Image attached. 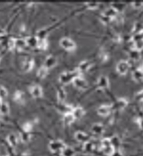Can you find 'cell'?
<instances>
[{
	"mask_svg": "<svg viewBox=\"0 0 143 156\" xmlns=\"http://www.w3.org/2000/svg\"><path fill=\"white\" fill-rule=\"evenodd\" d=\"M38 41L39 39H38L36 37H35L34 36H31L28 37L26 39V44H27L31 47H35L38 46Z\"/></svg>",
	"mask_w": 143,
	"mask_h": 156,
	"instance_id": "21",
	"label": "cell"
},
{
	"mask_svg": "<svg viewBox=\"0 0 143 156\" xmlns=\"http://www.w3.org/2000/svg\"><path fill=\"white\" fill-rule=\"evenodd\" d=\"M132 5L135 9H140L143 7V2H134L132 3Z\"/></svg>",
	"mask_w": 143,
	"mask_h": 156,
	"instance_id": "34",
	"label": "cell"
},
{
	"mask_svg": "<svg viewBox=\"0 0 143 156\" xmlns=\"http://www.w3.org/2000/svg\"><path fill=\"white\" fill-rule=\"evenodd\" d=\"M74 137L77 142L83 144L90 140V136L83 131H77V133H76Z\"/></svg>",
	"mask_w": 143,
	"mask_h": 156,
	"instance_id": "7",
	"label": "cell"
},
{
	"mask_svg": "<svg viewBox=\"0 0 143 156\" xmlns=\"http://www.w3.org/2000/svg\"><path fill=\"white\" fill-rule=\"evenodd\" d=\"M72 113H73L74 117L76 118H79L82 117L84 115V110L81 107H77L73 109Z\"/></svg>",
	"mask_w": 143,
	"mask_h": 156,
	"instance_id": "20",
	"label": "cell"
},
{
	"mask_svg": "<svg viewBox=\"0 0 143 156\" xmlns=\"http://www.w3.org/2000/svg\"><path fill=\"white\" fill-rule=\"evenodd\" d=\"M7 141L9 144L12 147H15L18 144V139L15 135H10L7 138Z\"/></svg>",
	"mask_w": 143,
	"mask_h": 156,
	"instance_id": "22",
	"label": "cell"
},
{
	"mask_svg": "<svg viewBox=\"0 0 143 156\" xmlns=\"http://www.w3.org/2000/svg\"><path fill=\"white\" fill-rule=\"evenodd\" d=\"M33 66V62L31 60H27L24 65V68L25 70H30Z\"/></svg>",
	"mask_w": 143,
	"mask_h": 156,
	"instance_id": "32",
	"label": "cell"
},
{
	"mask_svg": "<svg viewBox=\"0 0 143 156\" xmlns=\"http://www.w3.org/2000/svg\"><path fill=\"white\" fill-rule=\"evenodd\" d=\"M66 98V93L63 88H61L58 91V98L61 102H63L65 100Z\"/></svg>",
	"mask_w": 143,
	"mask_h": 156,
	"instance_id": "24",
	"label": "cell"
},
{
	"mask_svg": "<svg viewBox=\"0 0 143 156\" xmlns=\"http://www.w3.org/2000/svg\"><path fill=\"white\" fill-rule=\"evenodd\" d=\"M130 68V65L126 61H120L116 66L117 71L121 75H125L127 73Z\"/></svg>",
	"mask_w": 143,
	"mask_h": 156,
	"instance_id": "6",
	"label": "cell"
},
{
	"mask_svg": "<svg viewBox=\"0 0 143 156\" xmlns=\"http://www.w3.org/2000/svg\"><path fill=\"white\" fill-rule=\"evenodd\" d=\"M47 73V69L46 68H45L44 66L41 68L38 71V75L39 76V77L40 78H43L44 77Z\"/></svg>",
	"mask_w": 143,
	"mask_h": 156,
	"instance_id": "29",
	"label": "cell"
},
{
	"mask_svg": "<svg viewBox=\"0 0 143 156\" xmlns=\"http://www.w3.org/2000/svg\"><path fill=\"white\" fill-rule=\"evenodd\" d=\"M112 8L115 9L117 12H119L122 10L124 8V4H123L122 3H120V2H117V3L115 2L114 4H113Z\"/></svg>",
	"mask_w": 143,
	"mask_h": 156,
	"instance_id": "28",
	"label": "cell"
},
{
	"mask_svg": "<svg viewBox=\"0 0 143 156\" xmlns=\"http://www.w3.org/2000/svg\"><path fill=\"white\" fill-rule=\"evenodd\" d=\"M133 78L137 82L143 80V68H138L135 70L133 73Z\"/></svg>",
	"mask_w": 143,
	"mask_h": 156,
	"instance_id": "12",
	"label": "cell"
},
{
	"mask_svg": "<svg viewBox=\"0 0 143 156\" xmlns=\"http://www.w3.org/2000/svg\"><path fill=\"white\" fill-rule=\"evenodd\" d=\"M66 147L65 144L62 141L59 140H55L50 142L49 144L50 150L53 152L61 151Z\"/></svg>",
	"mask_w": 143,
	"mask_h": 156,
	"instance_id": "3",
	"label": "cell"
},
{
	"mask_svg": "<svg viewBox=\"0 0 143 156\" xmlns=\"http://www.w3.org/2000/svg\"><path fill=\"white\" fill-rule=\"evenodd\" d=\"M15 46L19 47H22L25 46L26 44V40H22V39H18V40H15Z\"/></svg>",
	"mask_w": 143,
	"mask_h": 156,
	"instance_id": "30",
	"label": "cell"
},
{
	"mask_svg": "<svg viewBox=\"0 0 143 156\" xmlns=\"http://www.w3.org/2000/svg\"><path fill=\"white\" fill-rule=\"evenodd\" d=\"M23 128H24V131H25V132H29V131H30L31 129L32 126H31V125L30 124H28V123H27V124H26L25 125H24Z\"/></svg>",
	"mask_w": 143,
	"mask_h": 156,
	"instance_id": "36",
	"label": "cell"
},
{
	"mask_svg": "<svg viewBox=\"0 0 143 156\" xmlns=\"http://www.w3.org/2000/svg\"><path fill=\"white\" fill-rule=\"evenodd\" d=\"M9 112V105L6 103H1L0 106V112L2 114H7Z\"/></svg>",
	"mask_w": 143,
	"mask_h": 156,
	"instance_id": "25",
	"label": "cell"
},
{
	"mask_svg": "<svg viewBox=\"0 0 143 156\" xmlns=\"http://www.w3.org/2000/svg\"><path fill=\"white\" fill-rule=\"evenodd\" d=\"M140 126H141V128L143 129V118H142L141 120H140Z\"/></svg>",
	"mask_w": 143,
	"mask_h": 156,
	"instance_id": "37",
	"label": "cell"
},
{
	"mask_svg": "<svg viewBox=\"0 0 143 156\" xmlns=\"http://www.w3.org/2000/svg\"><path fill=\"white\" fill-rule=\"evenodd\" d=\"M79 73L78 70L63 72L59 76V80L63 84H68L73 82L75 78L78 76Z\"/></svg>",
	"mask_w": 143,
	"mask_h": 156,
	"instance_id": "1",
	"label": "cell"
},
{
	"mask_svg": "<svg viewBox=\"0 0 143 156\" xmlns=\"http://www.w3.org/2000/svg\"><path fill=\"white\" fill-rule=\"evenodd\" d=\"M56 59L55 57L53 56H48L44 62V67L47 69L54 67L56 64Z\"/></svg>",
	"mask_w": 143,
	"mask_h": 156,
	"instance_id": "11",
	"label": "cell"
},
{
	"mask_svg": "<svg viewBox=\"0 0 143 156\" xmlns=\"http://www.w3.org/2000/svg\"><path fill=\"white\" fill-rule=\"evenodd\" d=\"M142 111H143V106H142Z\"/></svg>",
	"mask_w": 143,
	"mask_h": 156,
	"instance_id": "38",
	"label": "cell"
},
{
	"mask_svg": "<svg viewBox=\"0 0 143 156\" xmlns=\"http://www.w3.org/2000/svg\"><path fill=\"white\" fill-rule=\"evenodd\" d=\"M61 46L68 51H72L76 48V44L73 40L68 38H64L61 39L60 42Z\"/></svg>",
	"mask_w": 143,
	"mask_h": 156,
	"instance_id": "4",
	"label": "cell"
},
{
	"mask_svg": "<svg viewBox=\"0 0 143 156\" xmlns=\"http://www.w3.org/2000/svg\"><path fill=\"white\" fill-rule=\"evenodd\" d=\"M7 95V91L4 88H0V100L4 99Z\"/></svg>",
	"mask_w": 143,
	"mask_h": 156,
	"instance_id": "33",
	"label": "cell"
},
{
	"mask_svg": "<svg viewBox=\"0 0 143 156\" xmlns=\"http://www.w3.org/2000/svg\"><path fill=\"white\" fill-rule=\"evenodd\" d=\"M127 104V102L125 99H119L117 100L116 103L111 107V109H115L117 110H120L125 108Z\"/></svg>",
	"mask_w": 143,
	"mask_h": 156,
	"instance_id": "13",
	"label": "cell"
},
{
	"mask_svg": "<svg viewBox=\"0 0 143 156\" xmlns=\"http://www.w3.org/2000/svg\"><path fill=\"white\" fill-rule=\"evenodd\" d=\"M21 138L22 141H23L24 142H27L30 139V136L29 134L28 133V132L25 131L23 134L22 133L21 135Z\"/></svg>",
	"mask_w": 143,
	"mask_h": 156,
	"instance_id": "31",
	"label": "cell"
},
{
	"mask_svg": "<svg viewBox=\"0 0 143 156\" xmlns=\"http://www.w3.org/2000/svg\"><path fill=\"white\" fill-rule=\"evenodd\" d=\"M111 110L112 109L111 106L108 105H102L99 107L97 110V112L101 116H106L110 113Z\"/></svg>",
	"mask_w": 143,
	"mask_h": 156,
	"instance_id": "10",
	"label": "cell"
},
{
	"mask_svg": "<svg viewBox=\"0 0 143 156\" xmlns=\"http://www.w3.org/2000/svg\"><path fill=\"white\" fill-rule=\"evenodd\" d=\"M74 86L76 87L77 89L81 90L86 89L88 87V83L87 81L80 76H77L75 78L73 81Z\"/></svg>",
	"mask_w": 143,
	"mask_h": 156,
	"instance_id": "5",
	"label": "cell"
},
{
	"mask_svg": "<svg viewBox=\"0 0 143 156\" xmlns=\"http://www.w3.org/2000/svg\"><path fill=\"white\" fill-rule=\"evenodd\" d=\"M129 56L130 59L133 61H138L141 57V54L140 51L133 48L129 52Z\"/></svg>",
	"mask_w": 143,
	"mask_h": 156,
	"instance_id": "14",
	"label": "cell"
},
{
	"mask_svg": "<svg viewBox=\"0 0 143 156\" xmlns=\"http://www.w3.org/2000/svg\"><path fill=\"white\" fill-rule=\"evenodd\" d=\"M75 119L76 118L74 116L72 113L68 112L64 115L63 120L66 125H70L74 122Z\"/></svg>",
	"mask_w": 143,
	"mask_h": 156,
	"instance_id": "17",
	"label": "cell"
},
{
	"mask_svg": "<svg viewBox=\"0 0 143 156\" xmlns=\"http://www.w3.org/2000/svg\"><path fill=\"white\" fill-rule=\"evenodd\" d=\"M134 48L140 51V50H142L143 48V40H135Z\"/></svg>",
	"mask_w": 143,
	"mask_h": 156,
	"instance_id": "27",
	"label": "cell"
},
{
	"mask_svg": "<svg viewBox=\"0 0 143 156\" xmlns=\"http://www.w3.org/2000/svg\"><path fill=\"white\" fill-rule=\"evenodd\" d=\"M0 58H1V56H0Z\"/></svg>",
	"mask_w": 143,
	"mask_h": 156,
	"instance_id": "39",
	"label": "cell"
},
{
	"mask_svg": "<svg viewBox=\"0 0 143 156\" xmlns=\"http://www.w3.org/2000/svg\"><path fill=\"white\" fill-rule=\"evenodd\" d=\"M86 4L88 9H91V10H95L99 8L100 4L97 2H87Z\"/></svg>",
	"mask_w": 143,
	"mask_h": 156,
	"instance_id": "26",
	"label": "cell"
},
{
	"mask_svg": "<svg viewBox=\"0 0 143 156\" xmlns=\"http://www.w3.org/2000/svg\"><path fill=\"white\" fill-rule=\"evenodd\" d=\"M102 151L104 154L108 156H112L115 151L111 139L104 138L101 142Z\"/></svg>",
	"mask_w": 143,
	"mask_h": 156,
	"instance_id": "2",
	"label": "cell"
},
{
	"mask_svg": "<svg viewBox=\"0 0 143 156\" xmlns=\"http://www.w3.org/2000/svg\"><path fill=\"white\" fill-rule=\"evenodd\" d=\"M38 46H39V47L41 48H45L47 46V42H45V40H39L38 41Z\"/></svg>",
	"mask_w": 143,
	"mask_h": 156,
	"instance_id": "35",
	"label": "cell"
},
{
	"mask_svg": "<svg viewBox=\"0 0 143 156\" xmlns=\"http://www.w3.org/2000/svg\"><path fill=\"white\" fill-rule=\"evenodd\" d=\"M91 131L96 135H102L104 131V126L100 123L94 124L91 127Z\"/></svg>",
	"mask_w": 143,
	"mask_h": 156,
	"instance_id": "9",
	"label": "cell"
},
{
	"mask_svg": "<svg viewBox=\"0 0 143 156\" xmlns=\"http://www.w3.org/2000/svg\"><path fill=\"white\" fill-rule=\"evenodd\" d=\"M61 152L62 156H74L76 154L73 148L70 147H65Z\"/></svg>",
	"mask_w": 143,
	"mask_h": 156,
	"instance_id": "18",
	"label": "cell"
},
{
	"mask_svg": "<svg viewBox=\"0 0 143 156\" xmlns=\"http://www.w3.org/2000/svg\"><path fill=\"white\" fill-rule=\"evenodd\" d=\"M109 80L107 76L104 75H101L97 79V86L99 88L104 89L108 88L109 86Z\"/></svg>",
	"mask_w": 143,
	"mask_h": 156,
	"instance_id": "8",
	"label": "cell"
},
{
	"mask_svg": "<svg viewBox=\"0 0 143 156\" xmlns=\"http://www.w3.org/2000/svg\"><path fill=\"white\" fill-rule=\"evenodd\" d=\"M91 62L89 61H82L78 66V70L79 72L86 71L91 67Z\"/></svg>",
	"mask_w": 143,
	"mask_h": 156,
	"instance_id": "16",
	"label": "cell"
},
{
	"mask_svg": "<svg viewBox=\"0 0 143 156\" xmlns=\"http://www.w3.org/2000/svg\"><path fill=\"white\" fill-rule=\"evenodd\" d=\"M94 145L90 141L86 143H84V150L87 153H90L93 152L94 149Z\"/></svg>",
	"mask_w": 143,
	"mask_h": 156,
	"instance_id": "23",
	"label": "cell"
},
{
	"mask_svg": "<svg viewBox=\"0 0 143 156\" xmlns=\"http://www.w3.org/2000/svg\"><path fill=\"white\" fill-rule=\"evenodd\" d=\"M31 93L35 97H40L42 95V89L39 86H35L31 88Z\"/></svg>",
	"mask_w": 143,
	"mask_h": 156,
	"instance_id": "19",
	"label": "cell"
},
{
	"mask_svg": "<svg viewBox=\"0 0 143 156\" xmlns=\"http://www.w3.org/2000/svg\"><path fill=\"white\" fill-rule=\"evenodd\" d=\"M118 13L117 11L113 8H110L109 9H107L103 15L104 17H107L108 19L111 20L113 17H115Z\"/></svg>",
	"mask_w": 143,
	"mask_h": 156,
	"instance_id": "15",
	"label": "cell"
}]
</instances>
